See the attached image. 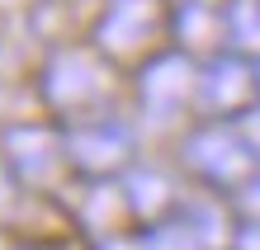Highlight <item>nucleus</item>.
Instances as JSON below:
<instances>
[{"label":"nucleus","mask_w":260,"mask_h":250,"mask_svg":"<svg viewBox=\"0 0 260 250\" xmlns=\"http://www.w3.org/2000/svg\"><path fill=\"white\" fill-rule=\"evenodd\" d=\"M227 33L241 48H260V0H232L227 5Z\"/></svg>","instance_id":"5"},{"label":"nucleus","mask_w":260,"mask_h":250,"mask_svg":"<svg viewBox=\"0 0 260 250\" xmlns=\"http://www.w3.org/2000/svg\"><path fill=\"white\" fill-rule=\"evenodd\" d=\"M114 24H118V33H123L114 48H118V52H128V48H137V43L151 33V24H156V10H151V0H114L100 28H114Z\"/></svg>","instance_id":"4"},{"label":"nucleus","mask_w":260,"mask_h":250,"mask_svg":"<svg viewBox=\"0 0 260 250\" xmlns=\"http://www.w3.org/2000/svg\"><path fill=\"white\" fill-rule=\"evenodd\" d=\"M194 90V76H189V66H185V57H156L147 66V76H142V99L151 104V109H171L175 99H185Z\"/></svg>","instance_id":"3"},{"label":"nucleus","mask_w":260,"mask_h":250,"mask_svg":"<svg viewBox=\"0 0 260 250\" xmlns=\"http://www.w3.org/2000/svg\"><path fill=\"white\" fill-rule=\"evenodd\" d=\"M241 142H246V147L260 156V114H251L246 123H241Z\"/></svg>","instance_id":"6"},{"label":"nucleus","mask_w":260,"mask_h":250,"mask_svg":"<svg viewBox=\"0 0 260 250\" xmlns=\"http://www.w3.org/2000/svg\"><path fill=\"white\" fill-rule=\"evenodd\" d=\"M246 161H251V147L246 142H232V137L218 132V128H213V132L204 128L199 137H189V165L204 180H213V184H237V189H241Z\"/></svg>","instance_id":"1"},{"label":"nucleus","mask_w":260,"mask_h":250,"mask_svg":"<svg viewBox=\"0 0 260 250\" xmlns=\"http://www.w3.org/2000/svg\"><path fill=\"white\" fill-rule=\"evenodd\" d=\"M251 90V71L241 66L237 57H218L208 61L204 76H199V99H204V109H213V114H222V109H237L241 99H246Z\"/></svg>","instance_id":"2"},{"label":"nucleus","mask_w":260,"mask_h":250,"mask_svg":"<svg viewBox=\"0 0 260 250\" xmlns=\"http://www.w3.org/2000/svg\"><path fill=\"white\" fill-rule=\"evenodd\" d=\"M109 250H123V245H109Z\"/></svg>","instance_id":"8"},{"label":"nucleus","mask_w":260,"mask_h":250,"mask_svg":"<svg viewBox=\"0 0 260 250\" xmlns=\"http://www.w3.org/2000/svg\"><path fill=\"white\" fill-rule=\"evenodd\" d=\"M255 189H260V184H241V208H251V212L260 217V208H255V203H251V198H255Z\"/></svg>","instance_id":"7"}]
</instances>
